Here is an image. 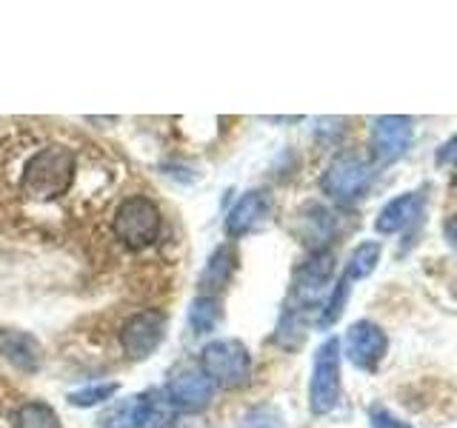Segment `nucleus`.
Segmentation results:
<instances>
[{"label": "nucleus", "instance_id": "obj_19", "mask_svg": "<svg viewBox=\"0 0 457 428\" xmlns=\"http://www.w3.org/2000/svg\"><path fill=\"white\" fill-rule=\"evenodd\" d=\"M171 423H175V408L169 406L166 394L146 391V417H143V428H171Z\"/></svg>", "mask_w": 457, "mask_h": 428}, {"label": "nucleus", "instance_id": "obj_14", "mask_svg": "<svg viewBox=\"0 0 457 428\" xmlns=\"http://www.w3.org/2000/svg\"><path fill=\"white\" fill-rule=\"evenodd\" d=\"M235 268H237V251L228 246V243L226 246H218L212 251L204 275H200V292L206 297H214V292H220L223 285L232 280Z\"/></svg>", "mask_w": 457, "mask_h": 428}, {"label": "nucleus", "instance_id": "obj_13", "mask_svg": "<svg viewBox=\"0 0 457 428\" xmlns=\"http://www.w3.org/2000/svg\"><path fill=\"white\" fill-rule=\"evenodd\" d=\"M423 203H426L423 189H414V192H406V194L389 200V203L380 209L378 220H375V228H378L380 235H397L400 228L411 226L414 220L420 218Z\"/></svg>", "mask_w": 457, "mask_h": 428}, {"label": "nucleus", "instance_id": "obj_17", "mask_svg": "<svg viewBox=\"0 0 457 428\" xmlns=\"http://www.w3.org/2000/svg\"><path fill=\"white\" fill-rule=\"evenodd\" d=\"M12 428H61V420H57L52 406L35 399V403H26L14 411Z\"/></svg>", "mask_w": 457, "mask_h": 428}, {"label": "nucleus", "instance_id": "obj_23", "mask_svg": "<svg viewBox=\"0 0 457 428\" xmlns=\"http://www.w3.org/2000/svg\"><path fill=\"white\" fill-rule=\"evenodd\" d=\"M369 423H371V428H414L411 423L400 420L397 414H392L386 406H371L369 408Z\"/></svg>", "mask_w": 457, "mask_h": 428}, {"label": "nucleus", "instance_id": "obj_22", "mask_svg": "<svg viewBox=\"0 0 457 428\" xmlns=\"http://www.w3.org/2000/svg\"><path fill=\"white\" fill-rule=\"evenodd\" d=\"M237 428H283V417L269 406H257L240 417Z\"/></svg>", "mask_w": 457, "mask_h": 428}, {"label": "nucleus", "instance_id": "obj_1", "mask_svg": "<svg viewBox=\"0 0 457 428\" xmlns=\"http://www.w3.org/2000/svg\"><path fill=\"white\" fill-rule=\"evenodd\" d=\"M75 171H78V154L69 146H54L40 149L32 160L26 163L23 177H21V192L40 203H49L66 194L75 183Z\"/></svg>", "mask_w": 457, "mask_h": 428}, {"label": "nucleus", "instance_id": "obj_21", "mask_svg": "<svg viewBox=\"0 0 457 428\" xmlns=\"http://www.w3.org/2000/svg\"><path fill=\"white\" fill-rule=\"evenodd\" d=\"M349 292H352V283H349L346 277H340V280L335 283L332 294H328V300L323 303V309H320V325H332V323L340 320L343 309H346Z\"/></svg>", "mask_w": 457, "mask_h": 428}, {"label": "nucleus", "instance_id": "obj_10", "mask_svg": "<svg viewBox=\"0 0 457 428\" xmlns=\"http://www.w3.org/2000/svg\"><path fill=\"white\" fill-rule=\"evenodd\" d=\"M275 211V200H271L269 192L254 189L246 192L237 203L232 206V211L226 214V235L228 237H246L252 232H257Z\"/></svg>", "mask_w": 457, "mask_h": 428}, {"label": "nucleus", "instance_id": "obj_16", "mask_svg": "<svg viewBox=\"0 0 457 428\" xmlns=\"http://www.w3.org/2000/svg\"><path fill=\"white\" fill-rule=\"evenodd\" d=\"M380 254H383L380 243H375V240L361 243V246H357V249L349 254V260H346V275H343V277H346L349 283L371 277V275H375L378 263H380Z\"/></svg>", "mask_w": 457, "mask_h": 428}, {"label": "nucleus", "instance_id": "obj_9", "mask_svg": "<svg viewBox=\"0 0 457 428\" xmlns=\"http://www.w3.org/2000/svg\"><path fill=\"white\" fill-rule=\"evenodd\" d=\"M212 397H214V383L200 368H186L171 377V383L166 385L169 406L183 414L206 411L212 406Z\"/></svg>", "mask_w": 457, "mask_h": 428}, {"label": "nucleus", "instance_id": "obj_7", "mask_svg": "<svg viewBox=\"0 0 457 428\" xmlns=\"http://www.w3.org/2000/svg\"><path fill=\"white\" fill-rule=\"evenodd\" d=\"M414 137V123L403 114H380L371 120V154L383 166L397 163L406 157Z\"/></svg>", "mask_w": 457, "mask_h": 428}, {"label": "nucleus", "instance_id": "obj_18", "mask_svg": "<svg viewBox=\"0 0 457 428\" xmlns=\"http://www.w3.org/2000/svg\"><path fill=\"white\" fill-rule=\"evenodd\" d=\"M220 323V303L214 297L200 294L192 309H189V325L195 328V334H209Z\"/></svg>", "mask_w": 457, "mask_h": 428}, {"label": "nucleus", "instance_id": "obj_24", "mask_svg": "<svg viewBox=\"0 0 457 428\" xmlns=\"http://www.w3.org/2000/svg\"><path fill=\"white\" fill-rule=\"evenodd\" d=\"M437 163H440V166H446V169H452L454 183H457V135L440 146V152H437Z\"/></svg>", "mask_w": 457, "mask_h": 428}, {"label": "nucleus", "instance_id": "obj_25", "mask_svg": "<svg viewBox=\"0 0 457 428\" xmlns=\"http://www.w3.org/2000/svg\"><path fill=\"white\" fill-rule=\"evenodd\" d=\"M443 237H446L449 243V249L457 251V214H452V218L443 223Z\"/></svg>", "mask_w": 457, "mask_h": 428}, {"label": "nucleus", "instance_id": "obj_3", "mask_svg": "<svg viewBox=\"0 0 457 428\" xmlns=\"http://www.w3.org/2000/svg\"><path fill=\"white\" fill-rule=\"evenodd\" d=\"M200 371L214 383V389H237L252 377V354L240 340H212L200 351Z\"/></svg>", "mask_w": 457, "mask_h": 428}, {"label": "nucleus", "instance_id": "obj_4", "mask_svg": "<svg viewBox=\"0 0 457 428\" xmlns=\"http://www.w3.org/2000/svg\"><path fill=\"white\" fill-rule=\"evenodd\" d=\"M112 228L126 249L143 251L161 235V211L149 197H129L114 211Z\"/></svg>", "mask_w": 457, "mask_h": 428}, {"label": "nucleus", "instance_id": "obj_15", "mask_svg": "<svg viewBox=\"0 0 457 428\" xmlns=\"http://www.w3.org/2000/svg\"><path fill=\"white\" fill-rule=\"evenodd\" d=\"M146 417V391L132 394L126 399H114V403L100 414V428H143Z\"/></svg>", "mask_w": 457, "mask_h": 428}, {"label": "nucleus", "instance_id": "obj_11", "mask_svg": "<svg viewBox=\"0 0 457 428\" xmlns=\"http://www.w3.org/2000/svg\"><path fill=\"white\" fill-rule=\"evenodd\" d=\"M0 357L18 371L32 374V371H37L43 363V346L37 342V337H32L29 332L0 328Z\"/></svg>", "mask_w": 457, "mask_h": 428}, {"label": "nucleus", "instance_id": "obj_2", "mask_svg": "<svg viewBox=\"0 0 457 428\" xmlns=\"http://www.w3.org/2000/svg\"><path fill=\"white\" fill-rule=\"evenodd\" d=\"M371 180H375V163L363 152H340L326 166L320 177V189L335 203L352 206L369 192Z\"/></svg>", "mask_w": 457, "mask_h": 428}, {"label": "nucleus", "instance_id": "obj_8", "mask_svg": "<svg viewBox=\"0 0 457 428\" xmlns=\"http://www.w3.org/2000/svg\"><path fill=\"white\" fill-rule=\"evenodd\" d=\"M386 351H389V337L386 332L371 320H357L349 325L346 332V357L352 360V366H357L361 371H375Z\"/></svg>", "mask_w": 457, "mask_h": 428}, {"label": "nucleus", "instance_id": "obj_6", "mask_svg": "<svg viewBox=\"0 0 457 428\" xmlns=\"http://www.w3.org/2000/svg\"><path fill=\"white\" fill-rule=\"evenodd\" d=\"M163 337H166V314L154 309L132 314L120 328V346L129 360H146L152 351H157Z\"/></svg>", "mask_w": 457, "mask_h": 428}, {"label": "nucleus", "instance_id": "obj_20", "mask_svg": "<svg viewBox=\"0 0 457 428\" xmlns=\"http://www.w3.org/2000/svg\"><path fill=\"white\" fill-rule=\"evenodd\" d=\"M120 385L118 383H95V385H86V389H78L69 394V403L75 408H92L100 403H109V399L118 394Z\"/></svg>", "mask_w": 457, "mask_h": 428}, {"label": "nucleus", "instance_id": "obj_5", "mask_svg": "<svg viewBox=\"0 0 457 428\" xmlns=\"http://www.w3.org/2000/svg\"><path fill=\"white\" fill-rule=\"evenodd\" d=\"M340 357L343 346L337 337H328L314 351L312 383H309V408L312 414H328L340 403Z\"/></svg>", "mask_w": 457, "mask_h": 428}, {"label": "nucleus", "instance_id": "obj_12", "mask_svg": "<svg viewBox=\"0 0 457 428\" xmlns=\"http://www.w3.org/2000/svg\"><path fill=\"white\" fill-rule=\"evenodd\" d=\"M297 235L303 237L306 246H312V251L326 249V243L337 235V214L318 203L303 206L297 214Z\"/></svg>", "mask_w": 457, "mask_h": 428}]
</instances>
